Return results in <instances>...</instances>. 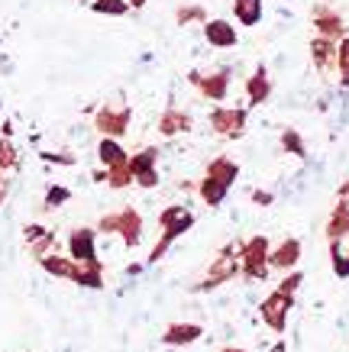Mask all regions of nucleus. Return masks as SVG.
Masks as SVG:
<instances>
[{
	"mask_svg": "<svg viewBox=\"0 0 349 352\" xmlns=\"http://www.w3.org/2000/svg\"><path fill=\"white\" fill-rule=\"evenodd\" d=\"M97 233H114L123 239L127 249H136L142 243V233H146V223H142V214L136 207H123V210H110L97 220Z\"/></svg>",
	"mask_w": 349,
	"mask_h": 352,
	"instance_id": "nucleus-1",
	"label": "nucleus"
},
{
	"mask_svg": "<svg viewBox=\"0 0 349 352\" xmlns=\"http://www.w3.org/2000/svg\"><path fill=\"white\" fill-rule=\"evenodd\" d=\"M240 275V243H230L223 245L220 252L213 256L211 268H207V275L198 281V285H191L194 294H204V291H217L220 285H226L230 278Z\"/></svg>",
	"mask_w": 349,
	"mask_h": 352,
	"instance_id": "nucleus-2",
	"label": "nucleus"
},
{
	"mask_svg": "<svg viewBox=\"0 0 349 352\" xmlns=\"http://www.w3.org/2000/svg\"><path fill=\"white\" fill-rule=\"evenodd\" d=\"M268 252H272V243H268L265 236L240 239V275H243L246 281H265V278L272 275Z\"/></svg>",
	"mask_w": 349,
	"mask_h": 352,
	"instance_id": "nucleus-3",
	"label": "nucleus"
},
{
	"mask_svg": "<svg viewBox=\"0 0 349 352\" xmlns=\"http://www.w3.org/2000/svg\"><path fill=\"white\" fill-rule=\"evenodd\" d=\"M129 123H133V107L127 100H114V104H104L97 107L94 113V129L101 136H114V139H123L127 136Z\"/></svg>",
	"mask_w": 349,
	"mask_h": 352,
	"instance_id": "nucleus-4",
	"label": "nucleus"
},
{
	"mask_svg": "<svg viewBox=\"0 0 349 352\" xmlns=\"http://www.w3.org/2000/svg\"><path fill=\"white\" fill-rule=\"evenodd\" d=\"M211 129L217 133L220 139H243L246 136V123H249V110L246 107H220L211 110V117H207Z\"/></svg>",
	"mask_w": 349,
	"mask_h": 352,
	"instance_id": "nucleus-5",
	"label": "nucleus"
},
{
	"mask_svg": "<svg viewBox=\"0 0 349 352\" xmlns=\"http://www.w3.org/2000/svg\"><path fill=\"white\" fill-rule=\"evenodd\" d=\"M291 310H295V294H285V291L275 288L259 304V317H262V323L275 333V336H282L288 327V314H291Z\"/></svg>",
	"mask_w": 349,
	"mask_h": 352,
	"instance_id": "nucleus-6",
	"label": "nucleus"
},
{
	"mask_svg": "<svg viewBox=\"0 0 349 352\" xmlns=\"http://www.w3.org/2000/svg\"><path fill=\"white\" fill-rule=\"evenodd\" d=\"M188 81L194 91H201V97L213 100V104H223L226 94H230V68H217L211 75H204V72H188Z\"/></svg>",
	"mask_w": 349,
	"mask_h": 352,
	"instance_id": "nucleus-7",
	"label": "nucleus"
},
{
	"mask_svg": "<svg viewBox=\"0 0 349 352\" xmlns=\"http://www.w3.org/2000/svg\"><path fill=\"white\" fill-rule=\"evenodd\" d=\"M297 262H301V239H295V236L275 243L272 252H268V268L272 272H295Z\"/></svg>",
	"mask_w": 349,
	"mask_h": 352,
	"instance_id": "nucleus-8",
	"label": "nucleus"
},
{
	"mask_svg": "<svg viewBox=\"0 0 349 352\" xmlns=\"http://www.w3.org/2000/svg\"><path fill=\"white\" fill-rule=\"evenodd\" d=\"M310 26L317 30V36H327V39H333V43H339V39L346 36V23H343V16H339L337 10H330L327 3H317V7H314Z\"/></svg>",
	"mask_w": 349,
	"mask_h": 352,
	"instance_id": "nucleus-9",
	"label": "nucleus"
},
{
	"mask_svg": "<svg viewBox=\"0 0 349 352\" xmlns=\"http://www.w3.org/2000/svg\"><path fill=\"white\" fill-rule=\"evenodd\" d=\"M68 256L74 262H94L97 258V230L91 226H78L68 236Z\"/></svg>",
	"mask_w": 349,
	"mask_h": 352,
	"instance_id": "nucleus-10",
	"label": "nucleus"
},
{
	"mask_svg": "<svg viewBox=\"0 0 349 352\" xmlns=\"http://www.w3.org/2000/svg\"><path fill=\"white\" fill-rule=\"evenodd\" d=\"M156 129H159L162 139H175V136H181V133H191V129H194V120H191L188 110L165 107L162 110V117H159V123H156Z\"/></svg>",
	"mask_w": 349,
	"mask_h": 352,
	"instance_id": "nucleus-11",
	"label": "nucleus"
},
{
	"mask_svg": "<svg viewBox=\"0 0 349 352\" xmlns=\"http://www.w3.org/2000/svg\"><path fill=\"white\" fill-rule=\"evenodd\" d=\"M204 336V327L201 323H188V320H175L162 330V342L171 346V349H181V346H191Z\"/></svg>",
	"mask_w": 349,
	"mask_h": 352,
	"instance_id": "nucleus-12",
	"label": "nucleus"
},
{
	"mask_svg": "<svg viewBox=\"0 0 349 352\" xmlns=\"http://www.w3.org/2000/svg\"><path fill=\"white\" fill-rule=\"evenodd\" d=\"M204 30V39H207V45H213V49H233V45L240 43V32H236V26H233L230 20H207L201 26Z\"/></svg>",
	"mask_w": 349,
	"mask_h": 352,
	"instance_id": "nucleus-13",
	"label": "nucleus"
},
{
	"mask_svg": "<svg viewBox=\"0 0 349 352\" xmlns=\"http://www.w3.org/2000/svg\"><path fill=\"white\" fill-rule=\"evenodd\" d=\"M268 97H272L268 68H265V65H255V72L246 78V100H249V107H262Z\"/></svg>",
	"mask_w": 349,
	"mask_h": 352,
	"instance_id": "nucleus-14",
	"label": "nucleus"
},
{
	"mask_svg": "<svg viewBox=\"0 0 349 352\" xmlns=\"http://www.w3.org/2000/svg\"><path fill=\"white\" fill-rule=\"evenodd\" d=\"M72 281L78 285V288L101 291L104 288V262H101V258H94V262H74Z\"/></svg>",
	"mask_w": 349,
	"mask_h": 352,
	"instance_id": "nucleus-15",
	"label": "nucleus"
},
{
	"mask_svg": "<svg viewBox=\"0 0 349 352\" xmlns=\"http://www.w3.org/2000/svg\"><path fill=\"white\" fill-rule=\"evenodd\" d=\"M310 62L317 72H333L337 68V43L327 36H314L310 39Z\"/></svg>",
	"mask_w": 349,
	"mask_h": 352,
	"instance_id": "nucleus-16",
	"label": "nucleus"
},
{
	"mask_svg": "<svg viewBox=\"0 0 349 352\" xmlns=\"http://www.w3.org/2000/svg\"><path fill=\"white\" fill-rule=\"evenodd\" d=\"M97 162H101L104 168H116V165H127L129 162V152L123 149L120 139L101 136V142H97Z\"/></svg>",
	"mask_w": 349,
	"mask_h": 352,
	"instance_id": "nucleus-17",
	"label": "nucleus"
},
{
	"mask_svg": "<svg viewBox=\"0 0 349 352\" xmlns=\"http://www.w3.org/2000/svg\"><path fill=\"white\" fill-rule=\"evenodd\" d=\"M349 236V201L346 197H339L337 207L330 210V220H327V239L330 243H343Z\"/></svg>",
	"mask_w": 349,
	"mask_h": 352,
	"instance_id": "nucleus-18",
	"label": "nucleus"
},
{
	"mask_svg": "<svg viewBox=\"0 0 349 352\" xmlns=\"http://www.w3.org/2000/svg\"><path fill=\"white\" fill-rule=\"evenodd\" d=\"M204 175H211V178L223 182L226 188H233V184L240 182V162H233L230 155H217V159L207 162V168H204Z\"/></svg>",
	"mask_w": 349,
	"mask_h": 352,
	"instance_id": "nucleus-19",
	"label": "nucleus"
},
{
	"mask_svg": "<svg viewBox=\"0 0 349 352\" xmlns=\"http://www.w3.org/2000/svg\"><path fill=\"white\" fill-rule=\"evenodd\" d=\"M226 194H230V188L223 182H217V178H211V175H204L201 182H198V197H201L207 207H220V204L226 201Z\"/></svg>",
	"mask_w": 349,
	"mask_h": 352,
	"instance_id": "nucleus-20",
	"label": "nucleus"
},
{
	"mask_svg": "<svg viewBox=\"0 0 349 352\" xmlns=\"http://www.w3.org/2000/svg\"><path fill=\"white\" fill-rule=\"evenodd\" d=\"M39 265H43L45 275L72 281V272H74V258H72V256H59V252H49V256L39 258Z\"/></svg>",
	"mask_w": 349,
	"mask_h": 352,
	"instance_id": "nucleus-21",
	"label": "nucleus"
},
{
	"mask_svg": "<svg viewBox=\"0 0 349 352\" xmlns=\"http://www.w3.org/2000/svg\"><path fill=\"white\" fill-rule=\"evenodd\" d=\"M233 16L240 26H259L262 23V0H233Z\"/></svg>",
	"mask_w": 349,
	"mask_h": 352,
	"instance_id": "nucleus-22",
	"label": "nucleus"
},
{
	"mask_svg": "<svg viewBox=\"0 0 349 352\" xmlns=\"http://www.w3.org/2000/svg\"><path fill=\"white\" fill-rule=\"evenodd\" d=\"M211 20L207 10H204L201 3H181L178 10H175V23L178 26H204V23Z\"/></svg>",
	"mask_w": 349,
	"mask_h": 352,
	"instance_id": "nucleus-23",
	"label": "nucleus"
},
{
	"mask_svg": "<svg viewBox=\"0 0 349 352\" xmlns=\"http://www.w3.org/2000/svg\"><path fill=\"white\" fill-rule=\"evenodd\" d=\"M159 165V149L156 146H149V149H139L129 155V171H133V178L142 175V171H152Z\"/></svg>",
	"mask_w": 349,
	"mask_h": 352,
	"instance_id": "nucleus-24",
	"label": "nucleus"
},
{
	"mask_svg": "<svg viewBox=\"0 0 349 352\" xmlns=\"http://www.w3.org/2000/svg\"><path fill=\"white\" fill-rule=\"evenodd\" d=\"M278 146L288 152V155H295V159H304L307 149H304V139H301V133L297 129H282V136H278Z\"/></svg>",
	"mask_w": 349,
	"mask_h": 352,
	"instance_id": "nucleus-25",
	"label": "nucleus"
},
{
	"mask_svg": "<svg viewBox=\"0 0 349 352\" xmlns=\"http://www.w3.org/2000/svg\"><path fill=\"white\" fill-rule=\"evenodd\" d=\"M191 226H194V214H191V210H181V214L175 217V220H171L165 230H162V236H165L169 243H175V239H181V236L188 233Z\"/></svg>",
	"mask_w": 349,
	"mask_h": 352,
	"instance_id": "nucleus-26",
	"label": "nucleus"
},
{
	"mask_svg": "<svg viewBox=\"0 0 349 352\" xmlns=\"http://www.w3.org/2000/svg\"><path fill=\"white\" fill-rule=\"evenodd\" d=\"M68 201H72V191H68L65 184H49V191H45V201H43V210H45V214H52V210L65 207Z\"/></svg>",
	"mask_w": 349,
	"mask_h": 352,
	"instance_id": "nucleus-27",
	"label": "nucleus"
},
{
	"mask_svg": "<svg viewBox=\"0 0 349 352\" xmlns=\"http://www.w3.org/2000/svg\"><path fill=\"white\" fill-rule=\"evenodd\" d=\"M129 184H136L133 171H129V162H127V165H116V168H107V188L123 191V188H129Z\"/></svg>",
	"mask_w": 349,
	"mask_h": 352,
	"instance_id": "nucleus-28",
	"label": "nucleus"
},
{
	"mask_svg": "<svg viewBox=\"0 0 349 352\" xmlns=\"http://www.w3.org/2000/svg\"><path fill=\"white\" fill-rule=\"evenodd\" d=\"M91 10L101 16H127L129 3L127 0H91Z\"/></svg>",
	"mask_w": 349,
	"mask_h": 352,
	"instance_id": "nucleus-29",
	"label": "nucleus"
},
{
	"mask_svg": "<svg viewBox=\"0 0 349 352\" xmlns=\"http://www.w3.org/2000/svg\"><path fill=\"white\" fill-rule=\"evenodd\" d=\"M337 72H339V85L349 87V36H343L337 43Z\"/></svg>",
	"mask_w": 349,
	"mask_h": 352,
	"instance_id": "nucleus-30",
	"label": "nucleus"
},
{
	"mask_svg": "<svg viewBox=\"0 0 349 352\" xmlns=\"http://www.w3.org/2000/svg\"><path fill=\"white\" fill-rule=\"evenodd\" d=\"M330 265H333V272H337V278H349V258L346 252H343V243H330Z\"/></svg>",
	"mask_w": 349,
	"mask_h": 352,
	"instance_id": "nucleus-31",
	"label": "nucleus"
},
{
	"mask_svg": "<svg viewBox=\"0 0 349 352\" xmlns=\"http://www.w3.org/2000/svg\"><path fill=\"white\" fill-rule=\"evenodd\" d=\"M20 165V159H17V149H13V139L0 136V171H13Z\"/></svg>",
	"mask_w": 349,
	"mask_h": 352,
	"instance_id": "nucleus-32",
	"label": "nucleus"
},
{
	"mask_svg": "<svg viewBox=\"0 0 349 352\" xmlns=\"http://www.w3.org/2000/svg\"><path fill=\"white\" fill-rule=\"evenodd\" d=\"M301 285H304V275L295 268V272H288V275L278 281V291H285V294H297V288H301Z\"/></svg>",
	"mask_w": 349,
	"mask_h": 352,
	"instance_id": "nucleus-33",
	"label": "nucleus"
},
{
	"mask_svg": "<svg viewBox=\"0 0 349 352\" xmlns=\"http://www.w3.org/2000/svg\"><path fill=\"white\" fill-rule=\"evenodd\" d=\"M43 162L45 165H59V168H74V155H68V152H43Z\"/></svg>",
	"mask_w": 349,
	"mask_h": 352,
	"instance_id": "nucleus-34",
	"label": "nucleus"
},
{
	"mask_svg": "<svg viewBox=\"0 0 349 352\" xmlns=\"http://www.w3.org/2000/svg\"><path fill=\"white\" fill-rule=\"evenodd\" d=\"M55 245V236L49 233V236H43V239H36V243H30V252H32V258L39 262L43 256H49V249Z\"/></svg>",
	"mask_w": 349,
	"mask_h": 352,
	"instance_id": "nucleus-35",
	"label": "nucleus"
},
{
	"mask_svg": "<svg viewBox=\"0 0 349 352\" xmlns=\"http://www.w3.org/2000/svg\"><path fill=\"white\" fill-rule=\"evenodd\" d=\"M52 233V230H45L43 223H26L23 226V239H26V243H36V239H43V236H49Z\"/></svg>",
	"mask_w": 349,
	"mask_h": 352,
	"instance_id": "nucleus-36",
	"label": "nucleus"
},
{
	"mask_svg": "<svg viewBox=\"0 0 349 352\" xmlns=\"http://www.w3.org/2000/svg\"><path fill=\"white\" fill-rule=\"evenodd\" d=\"M136 184H139V188H146V191H152V188L159 184V168H152V171H142V175H136Z\"/></svg>",
	"mask_w": 349,
	"mask_h": 352,
	"instance_id": "nucleus-37",
	"label": "nucleus"
},
{
	"mask_svg": "<svg viewBox=\"0 0 349 352\" xmlns=\"http://www.w3.org/2000/svg\"><path fill=\"white\" fill-rule=\"evenodd\" d=\"M181 210H184V207H178V204H175V207H165V210L159 214V230H165V226H169L171 220L181 214Z\"/></svg>",
	"mask_w": 349,
	"mask_h": 352,
	"instance_id": "nucleus-38",
	"label": "nucleus"
},
{
	"mask_svg": "<svg viewBox=\"0 0 349 352\" xmlns=\"http://www.w3.org/2000/svg\"><path fill=\"white\" fill-rule=\"evenodd\" d=\"M249 197H253V204H259V207H272V204H275V194L272 191H249Z\"/></svg>",
	"mask_w": 349,
	"mask_h": 352,
	"instance_id": "nucleus-39",
	"label": "nucleus"
},
{
	"mask_svg": "<svg viewBox=\"0 0 349 352\" xmlns=\"http://www.w3.org/2000/svg\"><path fill=\"white\" fill-rule=\"evenodd\" d=\"M13 133H17V129H13V123H10V120H3V126H0V136L13 139Z\"/></svg>",
	"mask_w": 349,
	"mask_h": 352,
	"instance_id": "nucleus-40",
	"label": "nucleus"
},
{
	"mask_svg": "<svg viewBox=\"0 0 349 352\" xmlns=\"http://www.w3.org/2000/svg\"><path fill=\"white\" fill-rule=\"evenodd\" d=\"M91 178H94L97 184H107V168H101V171L94 168V175H91Z\"/></svg>",
	"mask_w": 349,
	"mask_h": 352,
	"instance_id": "nucleus-41",
	"label": "nucleus"
},
{
	"mask_svg": "<svg viewBox=\"0 0 349 352\" xmlns=\"http://www.w3.org/2000/svg\"><path fill=\"white\" fill-rule=\"evenodd\" d=\"M127 3H129V10H142V7H146L149 0H127Z\"/></svg>",
	"mask_w": 349,
	"mask_h": 352,
	"instance_id": "nucleus-42",
	"label": "nucleus"
},
{
	"mask_svg": "<svg viewBox=\"0 0 349 352\" xmlns=\"http://www.w3.org/2000/svg\"><path fill=\"white\" fill-rule=\"evenodd\" d=\"M3 197H7V178H0V204H3Z\"/></svg>",
	"mask_w": 349,
	"mask_h": 352,
	"instance_id": "nucleus-43",
	"label": "nucleus"
},
{
	"mask_svg": "<svg viewBox=\"0 0 349 352\" xmlns=\"http://www.w3.org/2000/svg\"><path fill=\"white\" fill-rule=\"evenodd\" d=\"M339 197H346V201H349V182L343 184V188H339Z\"/></svg>",
	"mask_w": 349,
	"mask_h": 352,
	"instance_id": "nucleus-44",
	"label": "nucleus"
},
{
	"mask_svg": "<svg viewBox=\"0 0 349 352\" xmlns=\"http://www.w3.org/2000/svg\"><path fill=\"white\" fill-rule=\"evenodd\" d=\"M220 352H246V349H240V346H223Z\"/></svg>",
	"mask_w": 349,
	"mask_h": 352,
	"instance_id": "nucleus-45",
	"label": "nucleus"
},
{
	"mask_svg": "<svg viewBox=\"0 0 349 352\" xmlns=\"http://www.w3.org/2000/svg\"><path fill=\"white\" fill-rule=\"evenodd\" d=\"M343 252H346V258H349V243H346V245H343Z\"/></svg>",
	"mask_w": 349,
	"mask_h": 352,
	"instance_id": "nucleus-46",
	"label": "nucleus"
}]
</instances>
